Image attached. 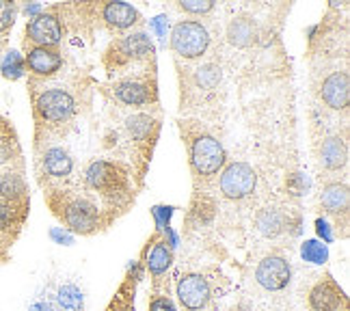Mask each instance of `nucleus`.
Instances as JSON below:
<instances>
[{
    "instance_id": "1",
    "label": "nucleus",
    "mask_w": 350,
    "mask_h": 311,
    "mask_svg": "<svg viewBox=\"0 0 350 311\" xmlns=\"http://www.w3.org/2000/svg\"><path fill=\"white\" fill-rule=\"evenodd\" d=\"M309 37V63H312V93L316 104L329 113L346 115L350 102L348 76V24L340 22V7L331 5L325 20Z\"/></svg>"
},
{
    "instance_id": "2",
    "label": "nucleus",
    "mask_w": 350,
    "mask_h": 311,
    "mask_svg": "<svg viewBox=\"0 0 350 311\" xmlns=\"http://www.w3.org/2000/svg\"><path fill=\"white\" fill-rule=\"evenodd\" d=\"M29 96L33 104L35 132H55L65 128L80 115L83 106V91L74 93L67 85H59L57 78H29Z\"/></svg>"
},
{
    "instance_id": "3",
    "label": "nucleus",
    "mask_w": 350,
    "mask_h": 311,
    "mask_svg": "<svg viewBox=\"0 0 350 311\" xmlns=\"http://www.w3.org/2000/svg\"><path fill=\"white\" fill-rule=\"evenodd\" d=\"M182 139L188 152L195 186H208L227 165V152L223 143L208 132V128L199 121H180Z\"/></svg>"
},
{
    "instance_id": "4",
    "label": "nucleus",
    "mask_w": 350,
    "mask_h": 311,
    "mask_svg": "<svg viewBox=\"0 0 350 311\" xmlns=\"http://www.w3.org/2000/svg\"><path fill=\"white\" fill-rule=\"evenodd\" d=\"M115 104L126 108H154L158 106L156 74H134L111 80L109 87L100 89Z\"/></svg>"
},
{
    "instance_id": "5",
    "label": "nucleus",
    "mask_w": 350,
    "mask_h": 311,
    "mask_svg": "<svg viewBox=\"0 0 350 311\" xmlns=\"http://www.w3.org/2000/svg\"><path fill=\"white\" fill-rule=\"evenodd\" d=\"M173 242L163 232H154L141 251V268L152 279V294H169V270L173 266Z\"/></svg>"
},
{
    "instance_id": "6",
    "label": "nucleus",
    "mask_w": 350,
    "mask_h": 311,
    "mask_svg": "<svg viewBox=\"0 0 350 311\" xmlns=\"http://www.w3.org/2000/svg\"><path fill=\"white\" fill-rule=\"evenodd\" d=\"M212 46V35L206 24L197 20H180L173 26L169 48L175 54V61H199L204 59Z\"/></svg>"
},
{
    "instance_id": "7",
    "label": "nucleus",
    "mask_w": 350,
    "mask_h": 311,
    "mask_svg": "<svg viewBox=\"0 0 350 311\" xmlns=\"http://www.w3.org/2000/svg\"><path fill=\"white\" fill-rule=\"evenodd\" d=\"M253 232L264 240H279L292 232L296 236L301 232V216L296 208L288 204H271L255 212L253 216Z\"/></svg>"
},
{
    "instance_id": "8",
    "label": "nucleus",
    "mask_w": 350,
    "mask_h": 311,
    "mask_svg": "<svg viewBox=\"0 0 350 311\" xmlns=\"http://www.w3.org/2000/svg\"><path fill=\"white\" fill-rule=\"evenodd\" d=\"M175 294H178L184 311H206L221 292L214 279H210L206 273L186 270L175 279Z\"/></svg>"
},
{
    "instance_id": "9",
    "label": "nucleus",
    "mask_w": 350,
    "mask_h": 311,
    "mask_svg": "<svg viewBox=\"0 0 350 311\" xmlns=\"http://www.w3.org/2000/svg\"><path fill=\"white\" fill-rule=\"evenodd\" d=\"M219 193L225 201H240L249 199L255 191H258L260 175L251 162L247 160H232L227 162L225 169L219 173Z\"/></svg>"
},
{
    "instance_id": "10",
    "label": "nucleus",
    "mask_w": 350,
    "mask_h": 311,
    "mask_svg": "<svg viewBox=\"0 0 350 311\" xmlns=\"http://www.w3.org/2000/svg\"><path fill=\"white\" fill-rule=\"evenodd\" d=\"M63 20L57 11V5L48 7L46 11H39L26 22L24 37H22V48L24 52L29 48H59L63 42Z\"/></svg>"
},
{
    "instance_id": "11",
    "label": "nucleus",
    "mask_w": 350,
    "mask_h": 311,
    "mask_svg": "<svg viewBox=\"0 0 350 311\" xmlns=\"http://www.w3.org/2000/svg\"><path fill=\"white\" fill-rule=\"evenodd\" d=\"M253 281L266 294H279L288 290L292 281V266L290 260L281 253H268L258 262L253 270Z\"/></svg>"
},
{
    "instance_id": "12",
    "label": "nucleus",
    "mask_w": 350,
    "mask_h": 311,
    "mask_svg": "<svg viewBox=\"0 0 350 311\" xmlns=\"http://www.w3.org/2000/svg\"><path fill=\"white\" fill-rule=\"evenodd\" d=\"M307 311H344L348 309V296L329 273L318 275L305 292Z\"/></svg>"
},
{
    "instance_id": "13",
    "label": "nucleus",
    "mask_w": 350,
    "mask_h": 311,
    "mask_svg": "<svg viewBox=\"0 0 350 311\" xmlns=\"http://www.w3.org/2000/svg\"><path fill=\"white\" fill-rule=\"evenodd\" d=\"M320 208L325 214H329L335 221V229L342 238L348 236V184L346 180H329L322 182L320 188Z\"/></svg>"
},
{
    "instance_id": "14",
    "label": "nucleus",
    "mask_w": 350,
    "mask_h": 311,
    "mask_svg": "<svg viewBox=\"0 0 350 311\" xmlns=\"http://www.w3.org/2000/svg\"><path fill=\"white\" fill-rule=\"evenodd\" d=\"M24 67L29 78H55L63 70V52L61 48H29L24 52Z\"/></svg>"
},
{
    "instance_id": "15",
    "label": "nucleus",
    "mask_w": 350,
    "mask_h": 311,
    "mask_svg": "<svg viewBox=\"0 0 350 311\" xmlns=\"http://www.w3.org/2000/svg\"><path fill=\"white\" fill-rule=\"evenodd\" d=\"M98 18L111 33H126L143 24L141 13L128 3H98Z\"/></svg>"
},
{
    "instance_id": "16",
    "label": "nucleus",
    "mask_w": 350,
    "mask_h": 311,
    "mask_svg": "<svg viewBox=\"0 0 350 311\" xmlns=\"http://www.w3.org/2000/svg\"><path fill=\"white\" fill-rule=\"evenodd\" d=\"M26 219H29V208L0 204V251L9 253V249L16 245Z\"/></svg>"
},
{
    "instance_id": "17",
    "label": "nucleus",
    "mask_w": 350,
    "mask_h": 311,
    "mask_svg": "<svg viewBox=\"0 0 350 311\" xmlns=\"http://www.w3.org/2000/svg\"><path fill=\"white\" fill-rule=\"evenodd\" d=\"M143 277L141 266H132L128 270V275L121 281L119 290L115 292L113 301L109 303L104 311H134V294H137V286Z\"/></svg>"
},
{
    "instance_id": "18",
    "label": "nucleus",
    "mask_w": 350,
    "mask_h": 311,
    "mask_svg": "<svg viewBox=\"0 0 350 311\" xmlns=\"http://www.w3.org/2000/svg\"><path fill=\"white\" fill-rule=\"evenodd\" d=\"M18 11H20L18 3H5V0H0V52L7 46L9 33L18 18Z\"/></svg>"
},
{
    "instance_id": "19",
    "label": "nucleus",
    "mask_w": 350,
    "mask_h": 311,
    "mask_svg": "<svg viewBox=\"0 0 350 311\" xmlns=\"http://www.w3.org/2000/svg\"><path fill=\"white\" fill-rule=\"evenodd\" d=\"M0 72H3V76H5L7 80H18V78H22L24 72H26V67H24V57H22L20 52H16V50H9V52L5 54L3 63H0Z\"/></svg>"
},
{
    "instance_id": "20",
    "label": "nucleus",
    "mask_w": 350,
    "mask_h": 311,
    "mask_svg": "<svg viewBox=\"0 0 350 311\" xmlns=\"http://www.w3.org/2000/svg\"><path fill=\"white\" fill-rule=\"evenodd\" d=\"M301 253H303V260L309 264H327L329 262V249H327L325 242L307 240Z\"/></svg>"
},
{
    "instance_id": "21",
    "label": "nucleus",
    "mask_w": 350,
    "mask_h": 311,
    "mask_svg": "<svg viewBox=\"0 0 350 311\" xmlns=\"http://www.w3.org/2000/svg\"><path fill=\"white\" fill-rule=\"evenodd\" d=\"M59 303L65 309H83V294L78 292L76 286H65L59 292Z\"/></svg>"
},
{
    "instance_id": "22",
    "label": "nucleus",
    "mask_w": 350,
    "mask_h": 311,
    "mask_svg": "<svg viewBox=\"0 0 350 311\" xmlns=\"http://www.w3.org/2000/svg\"><path fill=\"white\" fill-rule=\"evenodd\" d=\"M180 11H184V13H191V16H206V13H212L214 11V3H210V0H186V3H178L175 5Z\"/></svg>"
},
{
    "instance_id": "23",
    "label": "nucleus",
    "mask_w": 350,
    "mask_h": 311,
    "mask_svg": "<svg viewBox=\"0 0 350 311\" xmlns=\"http://www.w3.org/2000/svg\"><path fill=\"white\" fill-rule=\"evenodd\" d=\"M147 311H178V307H175L169 294H150Z\"/></svg>"
},
{
    "instance_id": "24",
    "label": "nucleus",
    "mask_w": 350,
    "mask_h": 311,
    "mask_svg": "<svg viewBox=\"0 0 350 311\" xmlns=\"http://www.w3.org/2000/svg\"><path fill=\"white\" fill-rule=\"evenodd\" d=\"M152 29L158 33V37L163 39H167V18L165 16H160V18H156V20H152Z\"/></svg>"
},
{
    "instance_id": "25",
    "label": "nucleus",
    "mask_w": 350,
    "mask_h": 311,
    "mask_svg": "<svg viewBox=\"0 0 350 311\" xmlns=\"http://www.w3.org/2000/svg\"><path fill=\"white\" fill-rule=\"evenodd\" d=\"M316 234L325 240V242H331L333 240V234L329 232V225H327V221L325 219H318L316 221Z\"/></svg>"
},
{
    "instance_id": "26",
    "label": "nucleus",
    "mask_w": 350,
    "mask_h": 311,
    "mask_svg": "<svg viewBox=\"0 0 350 311\" xmlns=\"http://www.w3.org/2000/svg\"><path fill=\"white\" fill-rule=\"evenodd\" d=\"M7 262H9V253L0 251V266H3V264H7Z\"/></svg>"
},
{
    "instance_id": "27",
    "label": "nucleus",
    "mask_w": 350,
    "mask_h": 311,
    "mask_svg": "<svg viewBox=\"0 0 350 311\" xmlns=\"http://www.w3.org/2000/svg\"><path fill=\"white\" fill-rule=\"evenodd\" d=\"M33 311H50L46 305H37V307H33Z\"/></svg>"
},
{
    "instance_id": "28",
    "label": "nucleus",
    "mask_w": 350,
    "mask_h": 311,
    "mask_svg": "<svg viewBox=\"0 0 350 311\" xmlns=\"http://www.w3.org/2000/svg\"><path fill=\"white\" fill-rule=\"evenodd\" d=\"M240 311H262V309H251V307H242Z\"/></svg>"
},
{
    "instance_id": "29",
    "label": "nucleus",
    "mask_w": 350,
    "mask_h": 311,
    "mask_svg": "<svg viewBox=\"0 0 350 311\" xmlns=\"http://www.w3.org/2000/svg\"><path fill=\"white\" fill-rule=\"evenodd\" d=\"M344 311H348V309H344Z\"/></svg>"
}]
</instances>
